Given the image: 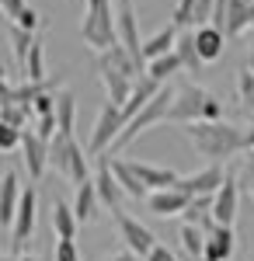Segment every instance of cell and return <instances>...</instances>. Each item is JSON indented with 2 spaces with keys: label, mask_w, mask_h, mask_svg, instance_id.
Returning <instances> with one entry per match:
<instances>
[{
  "label": "cell",
  "mask_w": 254,
  "mask_h": 261,
  "mask_svg": "<svg viewBox=\"0 0 254 261\" xmlns=\"http://www.w3.org/2000/svg\"><path fill=\"white\" fill-rule=\"evenodd\" d=\"M181 133H185V140L192 143L209 164H226L230 157H237L240 150H247V146H244V129L234 125V122H226V119L188 122V125H181Z\"/></svg>",
  "instance_id": "1"
},
{
  "label": "cell",
  "mask_w": 254,
  "mask_h": 261,
  "mask_svg": "<svg viewBox=\"0 0 254 261\" xmlns=\"http://www.w3.org/2000/svg\"><path fill=\"white\" fill-rule=\"evenodd\" d=\"M80 39L94 53H105L118 42V7L112 0H87V11L80 21Z\"/></svg>",
  "instance_id": "2"
},
{
  "label": "cell",
  "mask_w": 254,
  "mask_h": 261,
  "mask_svg": "<svg viewBox=\"0 0 254 261\" xmlns=\"http://www.w3.org/2000/svg\"><path fill=\"white\" fill-rule=\"evenodd\" d=\"M87 161H91V150H84L73 140V133H56L53 136V143H49V164L66 181H73V185L91 181V164Z\"/></svg>",
  "instance_id": "3"
},
{
  "label": "cell",
  "mask_w": 254,
  "mask_h": 261,
  "mask_svg": "<svg viewBox=\"0 0 254 261\" xmlns=\"http://www.w3.org/2000/svg\"><path fill=\"white\" fill-rule=\"evenodd\" d=\"M174 94H177V91H171V87L164 84V87L157 91L154 98L146 101V108H143V112H139L136 119L129 122L125 129H122V136L115 140V150L129 146V143H133V140H139L143 133H150L154 125H160V122H167V119H171V108H174Z\"/></svg>",
  "instance_id": "4"
},
{
  "label": "cell",
  "mask_w": 254,
  "mask_h": 261,
  "mask_svg": "<svg viewBox=\"0 0 254 261\" xmlns=\"http://www.w3.org/2000/svg\"><path fill=\"white\" fill-rule=\"evenodd\" d=\"M125 112H122V105L115 101H105L98 112V122H94V133H91V140H87V150H91V157H101V153H112L115 150V140L122 136V129H125Z\"/></svg>",
  "instance_id": "5"
},
{
  "label": "cell",
  "mask_w": 254,
  "mask_h": 261,
  "mask_svg": "<svg viewBox=\"0 0 254 261\" xmlns=\"http://www.w3.org/2000/svg\"><path fill=\"white\" fill-rule=\"evenodd\" d=\"M35 213H39V192H35V185H24L14 226H11V233H7V237H11V254H21L24 244L32 241V233H35Z\"/></svg>",
  "instance_id": "6"
},
{
  "label": "cell",
  "mask_w": 254,
  "mask_h": 261,
  "mask_svg": "<svg viewBox=\"0 0 254 261\" xmlns=\"http://www.w3.org/2000/svg\"><path fill=\"white\" fill-rule=\"evenodd\" d=\"M206 101H209V91L198 87V84H185V87H177L174 108H171V119H167V122H174V125L202 122V115H206Z\"/></svg>",
  "instance_id": "7"
},
{
  "label": "cell",
  "mask_w": 254,
  "mask_h": 261,
  "mask_svg": "<svg viewBox=\"0 0 254 261\" xmlns=\"http://www.w3.org/2000/svg\"><path fill=\"white\" fill-rule=\"evenodd\" d=\"M118 223V237H122V244L136 254V258H150V251L157 247V237L150 226H143V223L136 220V216H129L125 209H118V213H112Z\"/></svg>",
  "instance_id": "8"
},
{
  "label": "cell",
  "mask_w": 254,
  "mask_h": 261,
  "mask_svg": "<svg viewBox=\"0 0 254 261\" xmlns=\"http://www.w3.org/2000/svg\"><path fill=\"white\" fill-rule=\"evenodd\" d=\"M94 185H98V195H101V202H105V205H108L112 213H118V209H122V202L129 199V195L122 192L118 178H115V167H112V153H101V157H98Z\"/></svg>",
  "instance_id": "9"
},
{
  "label": "cell",
  "mask_w": 254,
  "mask_h": 261,
  "mask_svg": "<svg viewBox=\"0 0 254 261\" xmlns=\"http://www.w3.org/2000/svg\"><path fill=\"white\" fill-rule=\"evenodd\" d=\"M240 178L237 174H226V181H223V188L213 195V220L223 223V226H234L237 220V209H240Z\"/></svg>",
  "instance_id": "10"
},
{
  "label": "cell",
  "mask_w": 254,
  "mask_h": 261,
  "mask_svg": "<svg viewBox=\"0 0 254 261\" xmlns=\"http://www.w3.org/2000/svg\"><path fill=\"white\" fill-rule=\"evenodd\" d=\"M49 143L53 140H42L35 129H24V136H21V157H24V167H28L32 181H39L49 167Z\"/></svg>",
  "instance_id": "11"
},
{
  "label": "cell",
  "mask_w": 254,
  "mask_h": 261,
  "mask_svg": "<svg viewBox=\"0 0 254 261\" xmlns=\"http://www.w3.org/2000/svg\"><path fill=\"white\" fill-rule=\"evenodd\" d=\"M234 251H237L234 226H223L216 220L206 223V261H230Z\"/></svg>",
  "instance_id": "12"
},
{
  "label": "cell",
  "mask_w": 254,
  "mask_h": 261,
  "mask_svg": "<svg viewBox=\"0 0 254 261\" xmlns=\"http://www.w3.org/2000/svg\"><path fill=\"white\" fill-rule=\"evenodd\" d=\"M223 167L219 164H209V167H202L195 174H185V178H177V188L185 192V195H216L219 188H223Z\"/></svg>",
  "instance_id": "13"
},
{
  "label": "cell",
  "mask_w": 254,
  "mask_h": 261,
  "mask_svg": "<svg viewBox=\"0 0 254 261\" xmlns=\"http://www.w3.org/2000/svg\"><path fill=\"white\" fill-rule=\"evenodd\" d=\"M188 199H192V195H185L174 185V188H157V192H150V199L143 202V205H146V213H154L160 220H171V216H181V213H185Z\"/></svg>",
  "instance_id": "14"
},
{
  "label": "cell",
  "mask_w": 254,
  "mask_h": 261,
  "mask_svg": "<svg viewBox=\"0 0 254 261\" xmlns=\"http://www.w3.org/2000/svg\"><path fill=\"white\" fill-rule=\"evenodd\" d=\"M21 192H24V185H21L18 174L7 167V171H4V185H0V226H4L7 233H11V226H14V216H18Z\"/></svg>",
  "instance_id": "15"
},
{
  "label": "cell",
  "mask_w": 254,
  "mask_h": 261,
  "mask_svg": "<svg viewBox=\"0 0 254 261\" xmlns=\"http://www.w3.org/2000/svg\"><path fill=\"white\" fill-rule=\"evenodd\" d=\"M98 77H101V84H105L108 101H115V105H125L129 94H133V87H136V77H129L125 70H115V66H108V63H98Z\"/></svg>",
  "instance_id": "16"
},
{
  "label": "cell",
  "mask_w": 254,
  "mask_h": 261,
  "mask_svg": "<svg viewBox=\"0 0 254 261\" xmlns=\"http://www.w3.org/2000/svg\"><path fill=\"white\" fill-rule=\"evenodd\" d=\"M195 49L206 63L223 60V49H226V32L216 28V24H198L195 28Z\"/></svg>",
  "instance_id": "17"
},
{
  "label": "cell",
  "mask_w": 254,
  "mask_h": 261,
  "mask_svg": "<svg viewBox=\"0 0 254 261\" xmlns=\"http://www.w3.org/2000/svg\"><path fill=\"white\" fill-rule=\"evenodd\" d=\"M129 167L139 174V181L150 192H157V188H174L177 178H181L174 167H157V164H146V161H129Z\"/></svg>",
  "instance_id": "18"
},
{
  "label": "cell",
  "mask_w": 254,
  "mask_h": 261,
  "mask_svg": "<svg viewBox=\"0 0 254 261\" xmlns=\"http://www.w3.org/2000/svg\"><path fill=\"white\" fill-rule=\"evenodd\" d=\"M73 213H77V220L80 223H94L98 220V209L105 205L98 195V185H94V178L91 181H84V185H77V195H73Z\"/></svg>",
  "instance_id": "19"
},
{
  "label": "cell",
  "mask_w": 254,
  "mask_h": 261,
  "mask_svg": "<svg viewBox=\"0 0 254 261\" xmlns=\"http://www.w3.org/2000/svg\"><path fill=\"white\" fill-rule=\"evenodd\" d=\"M112 167H115V178H118V185H122V192H125L133 202H146V199H150V188L139 181V174L129 167V161L112 157Z\"/></svg>",
  "instance_id": "20"
},
{
  "label": "cell",
  "mask_w": 254,
  "mask_h": 261,
  "mask_svg": "<svg viewBox=\"0 0 254 261\" xmlns=\"http://www.w3.org/2000/svg\"><path fill=\"white\" fill-rule=\"evenodd\" d=\"M77 213H73V205H66V202H53V233H56V241H77Z\"/></svg>",
  "instance_id": "21"
},
{
  "label": "cell",
  "mask_w": 254,
  "mask_h": 261,
  "mask_svg": "<svg viewBox=\"0 0 254 261\" xmlns=\"http://www.w3.org/2000/svg\"><path fill=\"white\" fill-rule=\"evenodd\" d=\"M177 24L171 21L167 28H160L157 35H150V39L143 42V56H146V63L150 60H157V56H167V53H174V45H177Z\"/></svg>",
  "instance_id": "22"
},
{
  "label": "cell",
  "mask_w": 254,
  "mask_h": 261,
  "mask_svg": "<svg viewBox=\"0 0 254 261\" xmlns=\"http://www.w3.org/2000/svg\"><path fill=\"white\" fill-rule=\"evenodd\" d=\"M181 251H185V258H206V226L185 223L181 226Z\"/></svg>",
  "instance_id": "23"
},
{
  "label": "cell",
  "mask_w": 254,
  "mask_h": 261,
  "mask_svg": "<svg viewBox=\"0 0 254 261\" xmlns=\"http://www.w3.org/2000/svg\"><path fill=\"white\" fill-rule=\"evenodd\" d=\"M174 53L181 56V66H185L188 73H198V70L206 66V60L198 56V49H195V32H185V35H177Z\"/></svg>",
  "instance_id": "24"
},
{
  "label": "cell",
  "mask_w": 254,
  "mask_h": 261,
  "mask_svg": "<svg viewBox=\"0 0 254 261\" xmlns=\"http://www.w3.org/2000/svg\"><path fill=\"white\" fill-rule=\"evenodd\" d=\"M7 35H11V49H14V60H18V63H21V70H24V60H28L32 45H35V32H28V28L14 24V21H7Z\"/></svg>",
  "instance_id": "25"
},
{
  "label": "cell",
  "mask_w": 254,
  "mask_h": 261,
  "mask_svg": "<svg viewBox=\"0 0 254 261\" xmlns=\"http://www.w3.org/2000/svg\"><path fill=\"white\" fill-rule=\"evenodd\" d=\"M181 70H185V66H181V56H177V53H167V56H157V60L146 63V73L160 84H167L174 73H181Z\"/></svg>",
  "instance_id": "26"
},
{
  "label": "cell",
  "mask_w": 254,
  "mask_h": 261,
  "mask_svg": "<svg viewBox=\"0 0 254 261\" xmlns=\"http://www.w3.org/2000/svg\"><path fill=\"white\" fill-rule=\"evenodd\" d=\"M251 28V0H234L230 4V24H226V39H237Z\"/></svg>",
  "instance_id": "27"
},
{
  "label": "cell",
  "mask_w": 254,
  "mask_h": 261,
  "mask_svg": "<svg viewBox=\"0 0 254 261\" xmlns=\"http://www.w3.org/2000/svg\"><path fill=\"white\" fill-rule=\"evenodd\" d=\"M181 216H185V223H198V226H206V223L213 220V195H192Z\"/></svg>",
  "instance_id": "28"
},
{
  "label": "cell",
  "mask_w": 254,
  "mask_h": 261,
  "mask_svg": "<svg viewBox=\"0 0 254 261\" xmlns=\"http://www.w3.org/2000/svg\"><path fill=\"white\" fill-rule=\"evenodd\" d=\"M56 119H59V133H73V122H77V101L70 91H59L56 94Z\"/></svg>",
  "instance_id": "29"
},
{
  "label": "cell",
  "mask_w": 254,
  "mask_h": 261,
  "mask_svg": "<svg viewBox=\"0 0 254 261\" xmlns=\"http://www.w3.org/2000/svg\"><path fill=\"white\" fill-rule=\"evenodd\" d=\"M24 81H45V45H42V39H35L28 60H24Z\"/></svg>",
  "instance_id": "30"
},
{
  "label": "cell",
  "mask_w": 254,
  "mask_h": 261,
  "mask_svg": "<svg viewBox=\"0 0 254 261\" xmlns=\"http://www.w3.org/2000/svg\"><path fill=\"white\" fill-rule=\"evenodd\" d=\"M237 98L244 105V112L254 115V70L251 66H244V70L237 73Z\"/></svg>",
  "instance_id": "31"
},
{
  "label": "cell",
  "mask_w": 254,
  "mask_h": 261,
  "mask_svg": "<svg viewBox=\"0 0 254 261\" xmlns=\"http://www.w3.org/2000/svg\"><path fill=\"white\" fill-rule=\"evenodd\" d=\"M28 119H35L24 105H18V101H11V105H0V122H7V125H28Z\"/></svg>",
  "instance_id": "32"
},
{
  "label": "cell",
  "mask_w": 254,
  "mask_h": 261,
  "mask_svg": "<svg viewBox=\"0 0 254 261\" xmlns=\"http://www.w3.org/2000/svg\"><path fill=\"white\" fill-rule=\"evenodd\" d=\"M21 136H24V129L0 122V150H4V153H14V150L21 146Z\"/></svg>",
  "instance_id": "33"
},
{
  "label": "cell",
  "mask_w": 254,
  "mask_h": 261,
  "mask_svg": "<svg viewBox=\"0 0 254 261\" xmlns=\"http://www.w3.org/2000/svg\"><path fill=\"white\" fill-rule=\"evenodd\" d=\"M35 133H39L42 140H53V136L59 133V119H56V112H53V115H39V119H35Z\"/></svg>",
  "instance_id": "34"
},
{
  "label": "cell",
  "mask_w": 254,
  "mask_h": 261,
  "mask_svg": "<svg viewBox=\"0 0 254 261\" xmlns=\"http://www.w3.org/2000/svg\"><path fill=\"white\" fill-rule=\"evenodd\" d=\"M32 112H35V119H39V115H53V112H56V91L39 94V98L32 101Z\"/></svg>",
  "instance_id": "35"
},
{
  "label": "cell",
  "mask_w": 254,
  "mask_h": 261,
  "mask_svg": "<svg viewBox=\"0 0 254 261\" xmlns=\"http://www.w3.org/2000/svg\"><path fill=\"white\" fill-rule=\"evenodd\" d=\"M240 185H244V192L254 199V150H247V157H244V167H240Z\"/></svg>",
  "instance_id": "36"
},
{
  "label": "cell",
  "mask_w": 254,
  "mask_h": 261,
  "mask_svg": "<svg viewBox=\"0 0 254 261\" xmlns=\"http://www.w3.org/2000/svg\"><path fill=\"white\" fill-rule=\"evenodd\" d=\"M230 4H234V0H216L209 24H216V28H223V32H226V24H230Z\"/></svg>",
  "instance_id": "37"
},
{
  "label": "cell",
  "mask_w": 254,
  "mask_h": 261,
  "mask_svg": "<svg viewBox=\"0 0 254 261\" xmlns=\"http://www.w3.org/2000/svg\"><path fill=\"white\" fill-rule=\"evenodd\" d=\"M213 7H216V0H195V7H192V24H209Z\"/></svg>",
  "instance_id": "38"
},
{
  "label": "cell",
  "mask_w": 254,
  "mask_h": 261,
  "mask_svg": "<svg viewBox=\"0 0 254 261\" xmlns=\"http://www.w3.org/2000/svg\"><path fill=\"white\" fill-rule=\"evenodd\" d=\"M56 261H80V251H77V241H56L53 247Z\"/></svg>",
  "instance_id": "39"
},
{
  "label": "cell",
  "mask_w": 254,
  "mask_h": 261,
  "mask_svg": "<svg viewBox=\"0 0 254 261\" xmlns=\"http://www.w3.org/2000/svg\"><path fill=\"white\" fill-rule=\"evenodd\" d=\"M14 24L28 28V32H39V28H42V14L35 11V7H24V11H21V18L14 21Z\"/></svg>",
  "instance_id": "40"
},
{
  "label": "cell",
  "mask_w": 254,
  "mask_h": 261,
  "mask_svg": "<svg viewBox=\"0 0 254 261\" xmlns=\"http://www.w3.org/2000/svg\"><path fill=\"white\" fill-rule=\"evenodd\" d=\"M24 7H28V0H0V11H4L7 21H18Z\"/></svg>",
  "instance_id": "41"
},
{
  "label": "cell",
  "mask_w": 254,
  "mask_h": 261,
  "mask_svg": "<svg viewBox=\"0 0 254 261\" xmlns=\"http://www.w3.org/2000/svg\"><path fill=\"white\" fill-rule=\"evenodd\" d=\"M206 122H216V119H223V101L216 98V94H209V101H206V115H202Z\"/></svg>",
  "instance_id": "42"
},
{
  "label": "cell",
  "mask_w": 254,
  "mask_h": 261,
  "mask_svg": "<svg viewBox=\"0 0 254 261\" xmlns=\"http://www.w3.org/2000/svg\"><path fill=\"white\" fill-rule=\"evenodd\" d=\"M146 261H177L174 254H171V251H167V247H164V244H157L154 251H150V258Z\"/></svg>",
  "instance_id": "43"
},
{
  "label": "cell",
  "mask_w": 254,
  "mask_h": 261,
  "mask_svg": "<svg viewBox=\"0 0 254 261\" xmlns=\"http://www.w3.org/2000/svg\"><path fill=\"white\" fill-rule=\"evenodd\" d=\"M105 261H136V254H133L129 247H125V251H118V254H108Z\"/></svg>",
  "instance_id": "44"
},
{
  "label": "cell",
  "mask_w": 254,
  "mask_h": 261,
  "mask_svg": "<svg viewBox=\"0 0 254 261\" xmlns=\"http://www.w3.org/2000/svg\"><path fill=\"white\" fill-rule=\"evenodd\" d=\"M244 146H247V150H254V122L244 129Z\"/></svg>",
  "instance_id": "45"
},
{
  "label": "cell",
  "mask_w": 254,
  "mask_h": 261,
  "mask_svg": "<svg viewBox=\"0 0 254 261\" xmlns=\"http://www.w3.org/2000/svg\"><path fill=\"white\" fill-rule=\"evenodd\" d=\"M0 261H21V258H18V254H4Z\"/></svg>",
  "instance_id": "46"
},
{
  "label": "cell",
  "mask_w": 254,
  "mask_h": 261,
  "mask_svg": "<svg viewBox=\"0 0 254 261\" xmlns=\"http://www.w3.org/2000/svg\"><path fill=\"white\" fill-rule=\"evenodd\" d=\"M247 66L254 70V45H251V56H247Z\"/></svg>",
  "instance_id": "47"
},
{
  "label": "cell",
  "mask_w": 254,
  "mask_h": 261,
  "mask_svg": "<svg viewBox=\"0 0 254 261\" xmlns=\"http://www.w3.org/2000/svg\"><path fill=\"white\" fill-rule=\"evenodd\" d=\"M21 261H42V258H32V254H21Z\"/></svg>",
  "instance_id": "48"
},
{
  "label": "cell",
  "mask_w": 254,
  "mask_h": 261,
  "mask_svg": "<svg viewBox=\"0 0 254 261\" xmlns=\"http://www.w3.org/2000/svg\"><path fill=\"white\" fill-rule=\"evenodd\" d=\"M251 24H254V0H251Z\"/></svg>",
  "instance_id": "49"
},
{
  "label": "cell",
  "mask_w": 254,
  "mask_h": 261,
  "mask_svg": "<svg viewBox=\"0 0 254 261\" xmlns=\"http://www.w3.org/2000/svg\"><path fill=\"white\" fill-rule=\"evenodd\" d=\"M185 261H206V258H185Z\"/></svg>",
  "instance_id": "50"
}]
</instances>
